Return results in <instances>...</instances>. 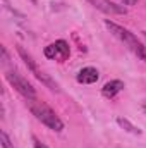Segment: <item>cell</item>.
Masks as SVG:
<instances>
[{"label":"cell","mask_w":146,"mask_h":148,"mask_svg":"<svg viewBox=\"0 0 146 148\" xmlns=\"http://www.w3.org/2000/svg\"><path fill=\"white\" fill-rule=\"evenodd\" d=\"M89 2L96 9H100V10H103L107 14H126L127 12L124 5H117V3H113L110 0H89Z\"/></svg>","instance_id":"cell-5"},{"label":"cell","mask_w":146,"mask_h":148,"mask_svg":"<svg viewBox=\"0 0 146 148\" xmlns=\"http://www.w3.org/2000/svg\"><path fill=\"white\" fill-rule=\"evenodd\" d=\"M0 138H2V147H3V148H12L10 140H9V136H7V133H5V131H2V133H0Z\"/></svg>","instance_id":"cell-11"},{"label":"cell","mask_w":146,"mask_h":148,"mask_svg":"<svg viewBox=\"0 0 146 148\" xmlns=\"http://www.w3.org/2000/svg\"><path fill=\"white\" fill-rule=\"evenodd\" d=\"M55 47H57V53H59V59L60 60H65L71 55V50H69V43L67 41L59 40V41H55Z\"/></svg>","instance_id":"cell-8"},{"label":"cell","mask_w":146,"mask_h":148,"mask_svg":"<svg viewBox=\"0 0 146 148\" xmlns=\"http://www.w3.org/2000/svg\"><path fill=\"white\" fill-rule=\"evenodd\" d=\"M5 79H7V81L10 83V86L16 88L26 100H35V98H36V90L33 88V84H31L26 77H23L17 71H7V73H5Z\"/></svg>","instance_id":"cell-4"},{"label":"cell","mask_w":146,"mask_h":148,"mask_svg":"<svg viewBox=\"0 0 146 148\" xmlns=\"http://www.w3.org/2000/svg\"><path fill=\"white\" fill-rule=\"evenodd\" d=\"M120 3H124V5H129V7H132V5H136L138 3V0H119Z\"/></svg>","instance_id":"cell-14"},{"label":"cell","mask_w":146,"mask_h":148,"mask_svg":"<svg viewBox=\"0 0 146 148\" xmlns=\"http://www.w3.org/2000/svg\"><path fill=\"white\" fill-rule=\"evenodd\" d=\"M0 52H2V64H7V62H9V53H7V48H5V47H2V48H0Z\"/></svg>","instance_id":"cell-12"},{"label":"cell","mask_w":146,"mask_h":148,"mask_svg":"<svg viewBox=\"0 0 146 148\" xmlns=\"http://www.w3.org/2000/svg\"><path fill=\"white\" fill-rule=\"evenodd\" d=\"M17 52H19L21 59L24 60L26 67H28L31 73L35 74V77H36L38 81H41V83H43L46 88H50L52 91H59V84H57V83H55V81H53V79L48 76V74H45L41 69H40V67H38L36 60H35V59H33V57H31V55H29V53H28V52H26L23 47H17Z\"/></svg>","instance_id":"cell-3"},{"label":"cell","mask_w":146,"mask_h":148,"mask_svg":"<svg viewBox=\"0 0 146 148\" xmlns=\"http://www.w3.org/2000/svg\"><path fill=\"white\" fill-rule=\"evenodd\" d=\"M143 110H145V112H146V105H143Z\"/></svg>","instance_id":"cell-15"},{"label":"cell","mask_w":146,"mask_h":148,"mask_svg":"<svg viewBox=\"0 0 146 148\" xmlns=\"http://www.w3.org/2000/svg\"><path fill=\"white\" fill-rule=\"evenodd\" d=\"M29 110H31V114L36 117L41 124H45L48 129L57 131V133H60V131L64 129V122L60 121V117L52 110L46 103L38 102V100H29Z\"/></svg>","instance_id":"cell-1"},{"label":"cell","mask_w":146,"mask_h":148,"mask_svg":"<svg viewBox=\"0 0 146 148\" xmlns=\"http://www.w3.org/2000/svg\"><path fill=\"white\" fill-rule=\"evenodd\" d=\"M124 90V83L120 79H112L108 83H105V86L102 88V95L105 98H113L117 93H120Z\"/></svg>","instance_id":"cell-7"},{"label":"cell","mask_w":146,"mask_h":148,"mask_svg":"<svg viewBox=\"0 0 146 148\" xmlns=\"http://www.w3.org/2000/svg\"><path fill=\"white\" fill-rule=\"evenodd\" d=\"M98 77H100V74L95 67H83L76 76L77 83H81V84H93L98 81Z\"/></svg>","instance_id":"cell-6"},{"label":"cell","mask_w":146,"mask_h":148,"mask_svg":"<svg viewBox=\"0 0 146 148\" xmlns=\"http://www.w3.org/2000/svg\"><path fill=\"white\" fill-rule=\"evenodd\" d=\"M143 35H145V38H146V31H143Z\"/></svg>","instance_id":"cell-16"},{"label":"cell","mask_w":146,"mask_h":148,"mask_svg":"<svg viewBox=\"0 0 146 148\" xmlns=\"http://www.w3.org/2000/svg\"><path fill=\"white\" fill-rule=\"evenodd\" d=\"M105 26L110 29V33H113L115 36L119 38V40H122L141 60H145L146 62V48L145 45L138 40V38L134 36L129 29H126V28H122V26H119V24H115V23H112V21H105Z\"/></svg>","instance_id":"cell-2"},{"label":"cell","mask_w":146,"mask_h":148,"mask_svg":"<svg viewBox=\"0 0 146 148\" xmlns=\"http://www.w3.org/2000/svg\"><path fill=\"white\" fill-rule=\"evenodd\" d=\"M33 147H35V148H48L45 143H41L38 138H35V136H33Z\"/></svg>","instance_id":"cell-13"},{"label":"cell","mask_w":146,"mask_h":148,"mask_svg":"<svg viewBox=\"0 0 146 148\" xmlns=\"http://www.w3.org/2000/svg\"><path fill=\"white\" fill-rule=\"evenodd\" d=\"M45 57H48V59H55V57H59V53H57V47H55V43H52V45H48V47H45Z\"/></svg>","instance_id":"cell-10"},{"label":"cell","mask_w":146,"mask_h":148,"mask_svg":"<svg viewBox=\"0 0 146 148\" xmlns=\"http://www.w3.org/2000/svg\"><path fill=\"white\" fill-rule=\"evenodd\" d=\"M117 124L120 126V127H124L126 131H129V133H132V134H141V129L139 127H136L134 124H131L127 119H124V117H119L117 119Z\"/></svg>","instance_id":"cell-9"}]
</instances>
